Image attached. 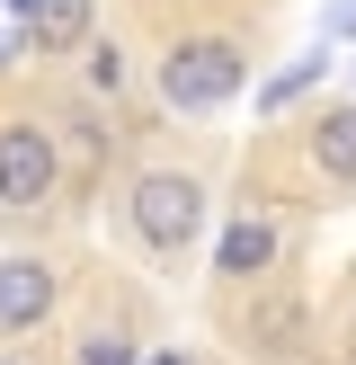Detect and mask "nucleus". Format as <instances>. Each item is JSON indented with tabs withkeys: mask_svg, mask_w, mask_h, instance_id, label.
<instances>
[{
	"mask_svg": "<svg viewBox=\"0 0 356 365\" xmlns=\"http://www.w3.org/2000/svg\"><path fill=\"white\" fill-rule=\"evenodd\" d=\"M116 214H125V241H134L152 267H187L196 241H205V223H214V187H205V170H187V160H142V170L116 187Z\"/></svg>",
	"mask_w": 356,
	"mask_h": 365,
	"instance_id": "1",
	"label": "nucleus"
},
{
	"mask_svg": "<svg viewBox=\"0 0 356 365\" xmlns=\"http://www.w3.org/2000/svg\"><path fill=\"white\" fill-rule=\"evenodd\" d=\"M249 89V36L241 27H178L152 53V98L169 116H214Z\"/></svg>",
	"mask_w": 356,
	"mask_h": 365,
	"instance_id": "2",
	"label": "nucleus"
},
{
	"mask_svg": "<svg viewBox=\"0 0 356 365\" xmlns=\"http://www.w3.org/2000/svg\"><path fill=\"white\" fill-rule=\"evenodd\" d=\"M63 196V152H53L36 107H0V214H53Z\"/></svg>",
	"mask_w": 356,
	"mask_h": 365,
	"instance_id": "3",
	"label": "nucleus"
},
{
	"mask_svg": "<svg viewBox=\"0 0 356 365\" xmlns=\"http://www.w3.org/2000/svg\"><path fill=\"white\" fill-rule=\"evenodd\" d=\"M63 294H71V267L53 250H0V348L53 330L63 321Z\"/></svg>",
	"mask_w": 356,
	"mask_h": 365,
	"instance_id": "4",
	"label": "nucleus"
},
{
	"mask_svg": "<svg viewBox=\"0 0 356 365\" xmlns=\"http://www.w3.org/2000/svg\"><path fill=\"white\" fill-rule=\"evenodd\" d=\"M285 259V223L267 205H241L223 223V241H214V277H223V294H249V285H267Z\"/></svg>",
	"mask_w": 356,
	"mask_h": 365,
	"instance_id": "5",
	"label": "nucleus"
},
{
	"mask_svg": "<svg viewBox=\"0 0 356 365\" xmlns=\"http://www.w3.org/2000/svg\"><path fill=\"white\" fill-rule=\"evenodd\" d=\"M303 160H312V178L330 196H356V98L303 116Z\"/></svg>",
	"mask_w": 356,
	"mask_h": 365,
	"instance_id": "6",
	"label": "nucleus"
},
{
	"mask_svg": "<svg viewBox=\"0 0 356 365\" xmlns=\"http://www.w3.org/2000/svg\"><path fill=\"white\" fill-rule=\"evenodd\" d=\"M98 27V0H9V36L27 53H80Z\"/></svg>",
	"mask_w": 356,
	"mask_h": 365,
	"instance_id": "7",
	"label": "nucleus"
},
{
	"mask_svg": "<svg viewBox=\"0 0 356 365\" xmlns=\"http://www.w3.org/2000/svg\"><path fill=\"white\" fill-rule=\"evenodd\" d=\"M231 339H241L249 356H258V348H294V339H303V294L267 277L258 303H241V312H231Z\"/></svg>",
	"mask_w": 356,
	"mask_h": 365,
	"instance_id": "8",
	"label": "nucleus"
},
{
	"mask_svg": "<svg viewBox=\"0 0 356 365\" xmlns=\"http://www.w3.org/2000/svg\"><path fill=\"white\" fill-rule=\"evenodd\" d=\"M71 365H142V330L134 321H80V330H71Z\"/></svg>",
	"mask_w": 356,
	"mask_h": 365,
	"instance_id": "9",
	"label": "nucleus"
},
{
	"mask_svg": "<svg viewBox=\"0 0 356 365\" xmlns=\"http://www.w3.org/2000/svg\"><path fill=\"white\" fill-rule=\"evenodd\" d=\"M320 81H330V45H320V53H294L285 71H267V81H258V116H285V107H303Z\"/></svg>",
	"mask_w": 356,
	"mask_h": 365,
	"instance_id": "10",
	"label": "nucleus"
},
{
	"mask_svg": "<svg viewBox=\"0 0 356 365\" xmlns=\"http://www.w3.org/2000/svg\"><path fill=\"white\" fill-rule=\"evenodd\" d=\"M89 98H125V89H134V63H125V45L116 36H89Z\"/></svg>",
	"mask_w": 356,
	"mask_h": 365,
	"instance_id": "11",
	"label": "nucleus"
},
{
	"mask_svg": "<svg viewBox=\"0 0 356 365\" xmlns=\"http://www.w3.org/2000/svg\"><path fill=\"white\" fill-rule=\"evenodd\" d=\"M320 45H356V0H330L320 9Z\"/></svg>",
	"mask_w": 356,
	"mask_h": 365,
	"instance_id": "12",
	"label": "nucleus"
},
{
	"mask_svg": "<svg viewBox=\"0 0 356 365\" xmlns=\"http://www.w3.org/2000/svg\"><path fill=\"white\" fill-rule=\"evenodd\" d=\"M142 365H196V348H142Z\"/></svg>",
	"mask_w": 356,
	"mask_h": 365,
	"instance_id": "13",
	"label": "nucleus"
},
{
	"mask_svg": "<svg viewBox=\"0 0 356 365\" xmlns=\"http://www.w3.org/2000/svg\"><path fill=\"white\" fill-rule=\"evenodd\" d=\"M18 53H27V45H18L9 27H0V81H9V71H18Z\"/></svg>",
	"mask_w": 356,
	"mask_h": 365,
	"instance_id": "14",
	"label": "nucleus"
},
{
	"mask_svg": "<svg viewBox=\"0 0 356 365\" xmlns=\"http://www.w3.org/2000/svg\"><path fill=\"white\" fill-rule=\"evenodd\" d=\"M0 365H27V356H18V348H0Z\"/></svg>",
	"mask_w": 356,
	"mask_h": 365,
	"instance_id": "15",
	"label": "nucleus"
}]
</instances>
